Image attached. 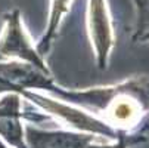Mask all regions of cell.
Here are the masks:
<instances>
[{
  "label": "cell",
  "mask_w": 149,
  "mask_h": 148,
  "mask_svg": "<svg viewBox=\"0 0 149 148\" xmlns=\"http://www.w3.org/2000/svg\"><path fill=\"white\" fill-rule=\"evenodd\" d=\"M49 92L63 98L68 104H78L103 114L106 124L117 126L124 132L134 126L142 113L149 108V77H136L115 86L77 92H65L53 86Z\"/></svg>",
  "instance_id": "cell-1"
},
{
  "label": "cell",
  "mask_w": 149,
  "mask_h": 148,
  "mask_svg": "<svg viewBox=\"0 0 149 148\" xmlns=\"http://www.w3.org/2000/svg\"><path fill=\"white\" fill-rule=\"evenodd\" d=\"M21 95L25 96L27 99H30L31 102H36L38 107H41L45 111L55 114L56 117L62 119L63 121L70 123L71 126L77 128L78 130H86L90 132L92 135H102L111 139H117L118 133L121 130H115L114 128H111L109 124H106L102 120H97L96 117L90 116L89 113L78 110L75 107H71L70 104H63L50 98H46L40 93L36 92H30V90H24L21 92Z\"/></svg>",
  "instance_id": "cell-2"
},
{
  "label": "cell",
  "mask_w": 149,
  "mask_h": 148,
  "mask_svg": "<svg viewBox=\"0 0 149 148\" xmlns=\"http://www.w3.org/2000/svg\"><path fill=\"white\" fill-rule=\"evenodd\" d=\"M6 27L0 37V55L6 58H16L22 62L36 65L41 71L49 73L46 62L28 39L24 25L21 22V13L18 9L5 15Z\"/></svg>",
  "instance_id": "cell-3"
},
{
  "label": "cell",
  "mask_w": 149,
  "mask_h": 148,
  "mask_svg": "<svg viewBox=\"0 0 149 148\" xmlns=\"http://www.w3.org/2000/svg\"><path fill=\"white\" fill-rule=\"evenodd\" d=\"M53 88L50 73H45L36 65L22 61H0V92L10 90V93H21L28 89H45Z\"/></svg>",
  "instance_id": "cell-4"
},
{
  "label": "cell",
  "mask_w": 149,
  "mask_h": 148,
  "mask_svg": "<svg viewBox=\"0 0 149 148\" xmlns=\"http://www.w3.org/2000/svg\"><path fill=\"white\" fill-rule=\"evenodd\" d=\"M87 24L90 40L97 58V65L103 70L108 65L109 52L114 46V31L106 8V0H89Z\"/></svg>",
  "instance_id": "cell-5"
},
{
  "label": "cell",
  "mask_w": 149,
  "mask_h": 148,
  "mask_svg": "<svg viewBox=\"0 0 149 148\" xmlns=\"http://www.w3.org/2000/svg\"><path fill=\"white\" fill-rule=\"evenodd\" d=\"M25 139L31 148H87L95 141L92 133H74L67 130H40L25 128Z\"/></svg>",
  "instance_id": "cell-6"
},
{
  "label": "cell",
  "mask_w": 149,
  "mask_h": 148,
  "mask_svg": "<svg viewBox=\"0 0 149 148\" xmlns=\"http://www.w3.org/2000/svg\"><path fill=\"white\" fill-rule=\"evenodd\" d=\"M70 3L71 0H52V6H50V16H49V25H47V30H46V34L43 36V39L40 40V43L37 45V52L43 56L50 45L53 43V40L56 37V33H58V27H59V22L62 16L65 15L70 9Z\"/></svg>",
  "instance_id": "cell-7"
},
{
  "label": "cell",
  "mask_w": 149,
  "mask_h": 148,
  "mask_svg": "<svg viewBox=\"0 0 149 148\" xmlns=\"http://www.w3.org/2000/svg\"><path fill=\"white\" fill-rule=\"evenodd\" d=\"M0 136L16 148H25L22 144V126L19 123V117L0 119Z\"/></svg>",
  "instance_id": "cell-8"
},
{
  "label": "cell",
  "mask_w": 149,
  "mask_h": 148,
  "mask_svg": "<svg viewBox=\"0 0 149 148\" xmlns=\"http://www.w3.org/2000/svg\"><path fill=\"white\" fill-rule=\"evenodd\" d=\"M21 98L18 93H9L0 101V119L2 117H21Z\"/></svg>",
  "instance_id": "cell-9"
},
{
  "label": "cell",
  "mask_w": 149,
  "mask_h": 148,
  "mask_svg": "<svg viewBox=\"0 0 149 148\" xmlns=\"http://www.w3.org/2000/svg\"><path fill=\"white\" fill-rule=\"evenodd\" d=\"M134 40H148L149 39V0H146V8L143 16L137 21Z\"/></svg>",
  "instance_id": "cell-10"
},
{
  "label": "cell",
  "mask_w": 149,
  "mask_h": 148,
  "mask_svg": "<svg viewBox=\"0 0 149 148\" xmlns=\"http://www.w3.org/2000/svg\"><path fill=\"white\" fill-rule=\"evenodd\" d=\"M129 141H130V136L127 135L124 130H121L117 136V142L115 144H111V145H95L93 142L87 145V148H127L129 145Z\"/></svg>",
  "instance_id": "cell-11"
},
{
  "label": "cell",
  "mask_w": 149,
  "mask_h": 148,
  "mask_svg": "<svg viewBox=\"0 0 149 148\" xmlns=\"http://www.w3.org/2000/svg\"><path fill=\"white\" fill-rule=\"evenodd\" d=\"M136 3V9H137V21L143 16L145 13V8H146V0H134Z\"/></svg>",
  "instance_id": "cell-12"
},
{
  "label": "cell",
  "mask_w": 149,
  "mask_h": 148,
  "mask_svg": "<svg viewBox=\"0 0 149 148\" xmlns=\"http://www.w3.org/2000/svg\"><path fill=\"white\" fill-rule=\"evenodd\" d=\"M0 148H6V145H5V144H3L2 141H0Z\"/></svg>",
  "instance_id": "cell-13"
},
{
  "label": "cell",
  "mask_w": 149,
  "mask_h": 148,
  "mask_svg": "<svg viewBox=\"0 0 149 148\" xmlns=\"http://www.w3.org/2000/svg\"><path fill=\"white\" fill-rule=\"evenodd\" d=\"M3 59H5V58H3V56H2V55H0V61H3Z\"/></svg>",
  "instance_id": "cell-14"
}]
</instances>
